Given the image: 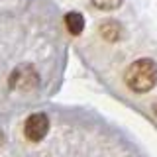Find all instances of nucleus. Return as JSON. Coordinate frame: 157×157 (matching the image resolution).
<instances>
[{
	"label": "nucleus",
	"instance_id": "1",
	"mask_svg": "<svg viewBox=\"0 0 157 157\" xmlns=\"http://www.w3.org/2000/svg\"><path fill=\"white\" fill-rule=\"evenodd\" d=\"M126 85L134 92H147L157 85V63L153 59H137L126 71Z\"/></svg>",
	"mask_w": 157,
	"mask_h": 157
},
{
	"label": "nucleus",
	"instance_id": "7",
	"mask_svg": "<svg viewBox=\"0 0 157 157\" xmlns=\"http://www.w3.org/2000/svg\"><path fill=\"white\" fill-rule=\"evenodd\" d=\"M2 140H4V134H2V132H0V144H2Z\"/></svg>",
	"mask_w": 157,
	"mask_h": 157
},
{
	"label": "nucleus",
	"instance_id": "3",
	"mask_svg": "<svg viewBox=\"0 0 157 157\" xmlns=\"http://www.w3.org/2000/svg\"><path fill=\"white\" fill-rule=\"evenodd\" d=\"M49 132V120L45 114L37 112V114H32L24 124V134L29 141H39L45 137V134Z\"/></svg>",
	"mask_w": 157,
	"mask_h": 157
},
{
	"label": "nucleus",
	"instance_id": "6",
	"mask_svg": "<svg viewBox=\"0 0 157 157\" xmlns=\"http://www.w3.org/2000/svg\"><path fill=\"white\" fill-rule=\"evenodd\" d=\"M92 4L98 10H116L122 4V0H92Z\"/></svg>",
	"mask_w": 157,
	"mask_h": 157
},
{
	"label": "nucleus",
	"instance_id": "5",
	"mask_svg": "<svg viewBox=\"0 0 157 157\" xmlns=\"http://www.w3.org/2000/svg\"><path fill=\"white\" fill-rule=\"evenodd\" d=\"M65 26L73 36H78V33L85 29V18H82V14H78V12H69L65 16Z\"/></svg>",
	"mask_w": 157,
	"mask_h": 157
},
{
	"label": "nucleus",
	"instance_id": "2",
	"mask_svg": "<svg viewBox=\"0 0 157 157\" xmlns=\"http://www.w3.org/2000/svg\"><path fill=\"white\" fill-rule=\"evenodd\" d=\"M39 82V77L36 73V69L32 65H20L12 71V75L8 78V85L10 88H16V90H32V88H36Z\"/></svg>",
	"mask_w": 157,
	"mask_h": 157
},
{
	"label": "nucleus",
	"instance_id": "4",
	"mask_svg": "<svg viewBox=\"0 0 157 157\" xmlns=\"http://www.w3.org/2000/svg\"><path fill=\"white\" fill-rule=\"evenodd\" d=\"M100 36L106 39V41H116L122 36V28L120 24L114 22V20H108V22H102L100 26Z\"/></svg>",
	"mask_w": 157,
	"mask_h": 157
}]
</instances>
